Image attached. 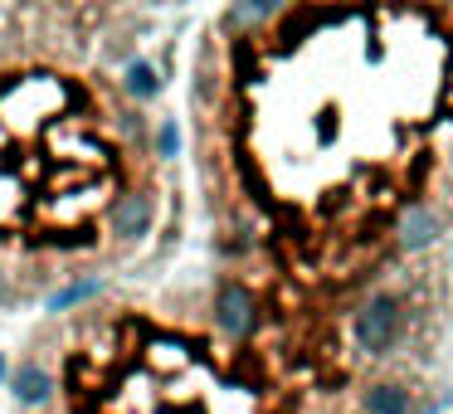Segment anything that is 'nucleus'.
Wrapping results in <instances>:
<instances>
[{
	"label": "nucleus",
	"mask_w": 453,
	"mask_h": 414,
	"mask_svg": "<svg viewBox=\"0 0 453 414\" xmlns=\"http://www.w3.org/2000/svg\"><path fill=\"white\" fill-rule=\"evenodd\" d=\"M410 317H414L410 297L380 288V293L361 297V303L351 307V346L365 361H390L404 346V336H410Z\"/></svg>",
	"instance_id": "f257e3e1"
},
{
	"label": "nucleus",
	"mask_w": 453,
	"mask_h": 414,
	"mask_svg": "<svg viewBox=\"0 0 453 414\" xmlns=\"http://www.w3.org/2000/svg\"><path fill=\"white\" fill-rule=\"evenodd\" d=\"M103 229L118 239L122 249L142 244L157 229V190L151 186H127L103 205Z\"/></svg>",
	"instance_id": "f03ea898"
},
{
	"label": "nucleus",
	"mask_w": 453,
	"mask_h": 414,
	"mask_svg": "<svg viewBox=\"0 0 453 414\" xmlns=\"http://www.w3.org/2000/svg\"><path fill=\"white\" fill-rule=\"evenodd\" d=\"M210 312H215V326H219L225 341H249V336L258 332V322H264V307H258L254 288H249L244 278H234V273H225L215 283Z\"/></svg>",
	"instance_id": "7ed1b4c3"
},
{
	"label": "nucleus",
	"mask_w": 453,
	"mask_h": 414,
	"mask_svg": "<svg viewBox=\"0 0 453 414\" xmlns=\"http://www.w3.org/2000/svg\"><path fill=\"white\" fill-rule=\"evenodd\" d=\"M54 375H50V365L40 361V351H30V356H20V365L11 371V395H15V404L20 410H50L54 404Z\"/></svg>",
	"instance_id": "20e7f679"
},
{
	"label": "nucleus",
	"mask_w": 453,
	"mask_h": 414,
	"mask_svg": "<svg viewBox=\"0 0 453 414\" xmlns=\"http://www.w3.org/2000/svg\"><path fill=\"white\" fill-rule=\"evenodd\" d=\"M443 229H449V215L434 205H410L400 215V225H395V244L404 249V254H419V249H434L443 239Z\"/></svg>",
	"instance_id": "39448f33"
},
{
	"label": "nucleus",
	"mask_w": 453,
	"mask_h": 414,
	"mask_svg": "<svg viewBox=\"0 0 453 414\" xmlns=\"http://www.w3.org/2000/svg\"><path fill=\"white\" fill-rule=\"evenodd\" d=\"M361 414H419V400H414L410 385L380 380L371 390H361Z\"/></svg>",
	"instance_id": "423d86ee"
},
{
	"label": "nucleus",
	"mask_w": 453,
	"mask_h": 414,
	"mask_svg": "<svg viewBox=\"0 0 453 414\" xmlns=\"http://www.w3.org/2000/svg\"><path fill=\"white\" fill-rule=\"evenodd\" d=\"M118 93L127 103H151L161 93V69L151 59H127V69H122V79H118Z\"/></svg>",
	"instance_id": "0eeeda50"
},
{
	"label": "nucleus",
	"mask_w": 453,
	"mask_h": 414,
	"mask_svg": "<svg viewBox=\"0 0 453 414\" xmlns=\"http://www.w3.org/2000/svg\"><path fill=\"white\" fill-rule=\"evenodd\" d=\"M93 293H98V278H93V273H83V278H79V273H73V278H69V283H64V288H59V293H54V297H50V312H69V307H73V303H88V297H93Z\"/></svg>",
	"instance_id": "6e6552de"
},
{
	"label": "nucleus",
	"mask_w": 453,
	"mask_h": 414,
	"mask_svg": "<svg viewBox=\"0 0 453 414\" xmlns=\"http://www.w3.org/2000/svg\"><path fill=\"white\" fill-rule=\"evenodd\" d=\"M151 147H157V157H180V127L171 118H161L157 127H151Z\"/></svg>",
	"instance_id": "1a4fd4ad"
},
{
	"label": "nucleus",
	"mask_w": 453,
	"mask_h": 414,
	"mask_svg": "<svg viewBox=\"0 0 453 414\" xmlns=\"http://www.w3.org/2000/svg\"><path fill=\"white\" fill-rule=\"evenodd\" d=\"M5 307H20V293L11 288V273H0V312H5Z\"/></svg>",
	"instance_id": "9d476101"
},
{
	"label": "nucleus",
	"mask_w": 453,
	"mask_h": 414,
	"mask_svg": "<svg viewBox=\"0 0 453 414\" xmlns=\"http://www.w3.org/2000/svg\"><path fill=\"white\" fill-rule=\"evenodd\" d=\"M0 375H5V356H0Z\"/></svg>",
	"instance_id": "9b49d317"
}]
</instances>
